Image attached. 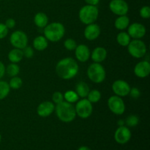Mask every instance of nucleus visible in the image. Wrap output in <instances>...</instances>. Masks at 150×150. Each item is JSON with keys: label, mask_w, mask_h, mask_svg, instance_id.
Returning a JSON list of instances; mask_svg holds the SVG:
<instances>
[{"label": "nucleus", "mask_w": 150, "mask_h": 150, "mask_svg": "<svg viewBox=\"0 0 150 150\" xmlns=\"http://www.w3.org/2000/svg\"><path fill=\"white\" fill-rule=\"evenodd\" d=\"M5 66L1 62H0V79L4 76V73H5Z\"/></svg>", "instance_id": "obj_38"}, {"label": "nucleus", "mask_w": 150, "mask_h": 150, "mask_svg": "<svg viewBox=\"0 0 150 150\" xmlns=\"http://www.w3.org/2000/svg\"><path fill=\"white\" fill-rule=\"evenodd\" d=\"M139 119L136 115H130L125 120V123L128 127H135L139 124Z\"/></svg>", "instance_id": "obj_30"}, {"label": "nucleus", "mask_w": 150, "mask_h": 150, "mask_svg": "<svg viewBox=\"0 0 150 150\" xmlns=\"http://www.w3.org/2000/svg\"><path fill=\"white\" fill-rule=\"evenodd\" d=\"M89 91H90V89H89L88 84L83 81H81L78 83L76 86V92L79 95V98H86Z\"/></svg>", "instance_id": "obj_22"}, {"label": "nucleus", "mask_w": 150, "mask_h": 150, "mask_svg": "<svg viewBox=\"0 0 150 150\" xmlns=\"http://www.w3.org/2000/svg\"><path fill=\"white\" fill-rule=\"evenodd\" d=\"M127 47L129 54L134 58L140 59L146 55V44L141 40L134 39L133 40L130 41Z\"/></svg>", "instance_id": "obj_6"}, {"label": "nucleus", "mask_w": 150, "mask_h": 150, "mask_svg": "<svg viewBox=\"0 0 150 150\" xmlns=\"http://www.w3.org/2000/svg\"><path fill=\"white\" fill-rule=\"evenodd\" d=\"M48 45V40L44 36H38L33 41V47L37 51H42L46 49Z\"/></svg>", "instance_id": "obj_19"}, {"label": "nucleus", "mask_w": 150, "mask_h": 150, "mask_svg": "<svg viewBox=\"0 0 150 150\" xmlns=\"http://www.w3.org/2000/svg\"><path fill=\"white\" fill-rule=\"evenodd\" d=\"M5 72L10 77H15L18 75L20 72V67L16 63H11L5 69Z\"/></svg>", "instance_id": "obj_25"}, {"label": "nucleus", "mask_w": 150, "mask_h": 150, "mask_svg": "<svg viewBox=\"0 0 150 150\" xmlns=\"http://www.w3.org/2000/svg\"><path fill=\"white\" fill-rule=\"evenodd\" d=\"M55 105L52 102L44 101L41 103L37 108V113L41 117H48L54 112Z\"/></svg>", "instance_id": "obj_15"}, {"label": "nucleus", "mask_w": 150, "mask_h": 150, "mask_svg": "<svg viewBox=\"0 0 150 150\" xmlns=\"http://www.w3.org/2000/svg\"><path fill=\"white\" fill-rule=\"evenodd\" d=\"M83 35L85 38L88 40H95L100 35V28L95 23L88 24L85 28Z\"/></svg>", "instance_id": "obj_16"}, {"label": "nucleus", "mask_w": 150, "mask_h": 150, "mask_svg": "<svg viewBox=\"0 0 150 150\" xmlns=\"http://www.w3.org/2000/svg\"><path fill=\"white\" fill-rule=\"evenodd\" d=\"M35 24L39 28H45L48 23V18L46 14L40 12L38 13L34 17Z\"/></svg>", "instance_id": "obj_20"}, {"label": "nucleus", "mask_w": 150, "mask_h": 150, "mask_svg": "<svg viewBox=\"0 0 150 150\" xmlns=\"http://www.w3.org/2000/svg\"><path fill=\"white\" fill-rule=\"evenodd\" d=\"M101 98V93L100 91L97 89L89 91V94L87 95V100L92 103H95L100 101Z\"/></svg>", "instance_id": "obj_28"}, {"label": "nucleus", "mask_w": 150, "mask_h": 150, "mask_svg": "<svg viewBox=\"0 0 150 150\" xmlns=\"http://www.w3.org/2000/svg\"><path fill=\"white\" fill-rule=\"evenodd\" d=\"M5 26H7V29H13V28L15 27L16 26V21L13 18H9L5 22Z\"/></svg>", "instance_id": "obj_37"}, {"label": "nucleus", "mask_w": 150, "mask_h": 150, "mask_svg": "<svg viewBox=\"0 0 150 150\" xmlns=\"http://www.w3.org/2000/svg\"><path fill=\"white\" fill-rule=\"evenodd\" d=\"M127 28V34L133 39H141L146 34V28L142 23H133Z\"/></svg>", "instance_id": "obj_13"}, {"label": "nucleus", "mask_w": 150, "mask_h": 150, "mask_svg": "<svg viewBox=\"0 0 150 150\" xmlns=\"http://www.w3.org/2000/svg\"><path fill=\"white\" fill-rule=\"evenodd\" d=\"M63 95H64V99L65 100V101L70 103H76L79 99V97L77 93L73 90L67 91Z\"/></svg>", "instance_id": "obj_26"}, {"label": "nucleus", "mask_w": 150, "mask_h": 150, "mask_svg": "<svg viewBox=\"0 0 150 150\" xmlns=\"http://www.w3.org/2000/svg\"><path fill=\"white\" fill-rule=\"evenodd\" d=\"M0 142H1V135H0Z\"/></svg>", "instance_id": "obj_42"}, {"label": "nucleus", "mask_w": 150, "mask_h": 150, "mask_svg": "<svg viewBox=\"0 0 150 150\" xmlns=\"http://www.w3.org/2000/svg\"><path fill=\"white\" fill-rule=\"evenodd\" d=\"M129 95H130L132 98L133 99H138L139 97L141 96V92L138 88L136 87H133V88H130V92H129Z\"/></svg>", "instance_id": "obj_35"}, {"label": "nucleus", "mask_w": 150, "mask_h": 150, "mask_svg": "<svg viewBox=\"0 0 150 150\" xmlns=\"http://www.w3.org/2000/svg\"><path fill=\"white\" fill-rule=\"evenodd\" d=\"M76 115L82 119H87L92 115L93 107L92 103L89 102L87 99L83 98L77 102L75 106Z\"/></svg>", "instance_id": "obj_7"}, {"label": "nucleus", "mask_w": 150, "mask_h": 150, "mask_svg": "<svg viewBox=\"0 0 150 150\" xmlns=\"http://www.w3.org/2000/svg\"><path fill=\"white\" fill-rule=\"evenodd\" d=\"M64 46L68 51H73L76 49V46H77V43L76 41L72 38H68L64 42Z\"/></svg>", "instance_id": "obj_31"}, {"label": "nucleus", "mask_w": 150, "mask_h": 150, "mask_svg": "<svg viewBox=\"0 0 150 150\" xmlns=\"http://www.w3.org/2000/svg\"><path fill=\"white\" fill-rule=\"evenodd\" d=\"M88 78L95 83H100L105 79V70L100 63L94 62L89 66L87 69Z\"/></svg>", "instance_id": "obj_5"}, {"label": "nucleus", "mask_w": 150, "mask_h": 150, "mask_svg": "<svg viewBox=\"0 0 150 150\" xmlns=\"http://www.w3.org/2000/svg\"><path fill=\"white\" fill-rule=\"evenodd\" d=\"M131 138V132L128 127L125 126H119L114 134L116 142L120 144H124L128 142Z\"/></svg>", "instance_id": "obj_12"}, {"label": "nucleus", "mask_w": 150, "mask_h": 150, "mask_svg": "<svg viewBox=\"0 0 150 150\" xmlns=\"http://www.w3.org/2000/svg\"><path fill=\"white\" fill-rule=\"evenodd\" d=\"M79 69V64L74 59L66 57L60 60L57 64L56 73L61 79L69 80L78 74Z\"/></svg>", "instance_id": "obj_1"}, {"label": "nucleus", "mask_w": 150, "mask_h": 150, "mask_svg": "<svg viewBox=\"0 0 150 150\" xmlns=\"http://www.w3.org/2000/svg\"><path fill=\"white\" fill-rule=\"evenodd\" d=\"M75 55L76 59L81 62H85L89 59L91 55L90 50L84 44H81L76 46L75 49Z\"/></svg>", "instance_id": "obj_17"}, {"label": "nucleus", "mask_w": 150, "mask_h": 150, "mask_svg": "<svg viewBox=\"0 0 150 150\" xmlns=\"http://www.w3.org/2000/svg\"><path fill=\"white\" fill-rule=\"evenodd\" d=\"M23 58V51L21 49L14 48L11 50L8 54V59L12 63H18L22 60Z\"/></svg>", "instance_id": "obj_23"}, {"label": "nucleus", "mask_w": 150, "mask_h": 150, "mask_svg": "<svg viewBox=\"0 0 150 150\" xmlns=\"http://www.w3.org/2000/svg\"><path fill=\"white\" fill-rule=\"evenodd\" d=\"M65 29L62 23L59 22H53L47 24L44 28V35L48 40L51 42H58L64 37Z\"/></svg>", "instance_id": "obj_3"}, {"label": "nucleus", "mask_w": 150, "mask_h": 150, "mask_svg": "<svg viewBox=\"0 0 150 150\" xmlns=\"http://www.w3.org/2000/svg\"><path fill=\"white\" fill-rule=\"evenodd\" d=\"M85 2L89 5H95L97 6V4H99L100 0H84Z\"/></svg>", "instance_id": "obj_39"}, {"label": "nucleus", "mask_w": 150, "mask_h": 150, "mask_svg": "<svg viewBox=\"0 0 150 150\" xmlns=\"http://www.w3.org/2000/svg\"><path fill=\"white\" fill-rule=\"evenodd\" d=\"M98 15L99 10L97 6L86 4L80 9L79 17L82 23L88 25L95 23L98 19Z\"/></svg>", "instance_id": "obj_4"}, {"label": "nucleus", "mask_w": 150, "mask_h": 150, "mask_svg": "<svg viewBox=\"0 0 150 150\" xmlns=\"http://www.w3.org/2000/svg\"><path fill=\"white\" fill-rule=\"evenodd\" d=\"M10 41L11 45L15 48H18V49L22 50L27 45V35L21 30L15 31L10 35Z\"/></svg>", "instance_id": "obj_8"}, {"label": "nucleus", "mask_w": 150, "mask_h": 150, "mask_svg": "<svg viewBox=\"0 0 150 150\" xmlns=\"http://www.w3.org/2000/svg\"><path fill=\"white\" fill-rule=\"evenodd\" d=\"M134 73L137 77L144 79L147 77L150 73V64L148 61L139 62L134 67Z\"/></svg>", "instance_id": "obj_14"}, {"label": "nucleus", "mask_w": 150, "mask_h": 150, "mask_svg": "<svg viewBox=\"0 0 150 150\" xmlns=\"http://www.w3.org/2000/svg\"><path fill=\"white\" fill-rule=\"evenodd\" d=\"M94 62L100 63L103 62L107 57V51L103 47H97L92 51L90 55Z\"/></svg>", "instance_id": "obj_18"}, {"label": "nucleus", "mask_w": 150, "mask_h": 150, "mask_svg": "<svg viewBox=\"0 0 150 150\" xmlns=\"http://www.w3.org/2000/svg\"><path fill=\"white\" fill-rule=\"evenodd\" d=\"M108 106L112 113L117 115H122L125 111V105L121 97L111 96L108 100Z\"/></svg>", "instance_id": "obj_9"}, {"label": "nucleus", "mask_w": 150, "mask_h": 150, "mask_svg": "<svg viewBox=\"0 0 150 150\" xmlns=\"http://www.w3.org/2000/svg\"><path fill=\"white\" fill-rule=\"evenodd\" d=\"M109 9L117 16H124L127 13L129 7L125 0H111L109 3Z\"/></svg>", "instance_id": "obj_10"}, {"label": "nucleus", "mask_w": 150, "mask_h": 150, "mask_svg": "<svg viewBox=\"0 0 150 150\" xmlns=\"http://www.w3.org/2000/svg\"><path fill=\"white\" fill-rule=\"evenodd\" d=\"M118 125H119V126H123L125 125V122H124V120H119V122H118Z\"/></svg>", "instance_id": "obj_40"}, {"label": "nucleus", "mask_w": 150, "mask_h": 150, "mask_svg": "<svg viewBox=\"0 0 150 150\" xmlns=\"http://www.w3.org/2000/svg\"><path fill=\"white\" fill-rule=\"evenodd\" d=\"M55 111L59 120L63 122H71L76 117L74 105L67 101H62L57 104Z\"/></svg>", "instance_id": "obj_2"}, {"label": "nucleus", "mask_w": 150, "mask_h": 150, "mask_svg": "<svg viewBox=\"0 0 150 150\" xmlns=\"http://www.w3.org/2000/svg\"><path fill=\"white\" fill-rule=\"evenodd\" d=\"M9 83L4 81H0V100H3L10 93Z\"/></svg>", "instance_id": "obj_27"}, {"label": "nucleus", "mask_w": 150, "mask_h": 150, "mask_svg": "<svg viewBox=\"0 0 150 150\" xmlns=\"http://www.w3.org/2000/svg\"><path fill=\"white\" fill-rule=\"evenodd\" d=\"M130 37L127 32H121L117 35V41L121 46L123 47H127L128 44L130 43Z\"/></svg>", "instance_id": "obj_24"}, {"label": "nucleus", "mask_w": 150, "mask_h": 150, "mask_svg": "<svg viewBox=\"0 0 150 150\" xmlns=\"http://www.w3.org/2000/svg\"><path fill=\"white\" fill-rule=\"evenodd\" d=\"M7 34H8V29L7 26L4 23H0V40L5 38Z\"/></svg>", "instance_id": "obj_36"}, {"label": "nucleus", "mask_w": 150, "mask_h": 150, "mask_svg": "<svg viewBox=\"0 0 150 150\" xmlns=\"http://www.w3.org/2000/svg\"><path fill=\"white\" fill-rule=\"evenodd\" d=\"M129 24H130V18L126 15L119 16L114 22V26L119 30H124L127 29Z\"/></svg>", "instance_id": "obj_21"}, {"label": "nucleus", "mask_w": 150, "mask_h": 150, "mask_svg": "<svg viewBox=\"0 0 150 150\" xmlns=\"http://www.w3.org/2000/svg\"><path fill=\"white\" fill-rule=\"evenodd\" d=\"M140 16L142 18L148 19L150 18V7L149 6H144L141 8L140 11Z\"/></svg>", "instance_id": "obj_32"}, {"label": "nucleus", "mask_w": 150, "mask_h": 150, "mask_svg": "<svg viewBox=\"0 0 150 150\" xmlns=\"http://www.w3.org/2000/svg\"><path fill=\"white\" fill-rule=\"evenodd\" d=\"M22 51H23V57H26L27 59L32 58L34 55V51L32 48V47L27 46V45L24 48L22 49Z\"/></svg>", "instance_id": "obj_34"}, {"label": "nucleus", "mask_w": 150, "mask_h": 150, "mask_svg": "<svg viewBox=\"0 0 150 150\" xmlns=\"http://www.w3.org/2000/svg\"><path fill=\"white\" fill-rule=\"evenodd\" d=\"M112 90L116 95L119 97H125L129 95L130 86L128 83L124 80H117L113 83Z\"/></svg>", "instance_id": "obj_11"}, {"label": "nucleus", "mask_w": 150, "mask_h": 150, "mask_svg": "<svg viewBox=\"0 0 150 150\" xmlns=\"http://www.w3.org/2000/svg\"><path fill=\"white\" fill-rule=\"evenodd\" d=\"M52 100L55 104L60 103L64 101V95L60 92H55L52 95Z\"/></svg>", "instance_id": "obj_33"}, {"label": "nucleus", "mask_w": 150, "mask_h": 150, "mask_svg": "<svg viewBox=\"0 0 150 150\" xmlns=\"http://www.w3.org/2000/svg\"><path fill=\"white\" fill-rule=\"evenodd\" d=\"M22 83L23 82H22V79L21 78L18 77V76H15V77H12V79H10L9 86L12 89H18L22 86Z\"/></svg>", "instance_id": "obj_29"}, {"label": "nucleus", "mask_w": 150, "mask_h": 150, "mask_svg": "<svg viewBox=\"0 0 150 150\" xmlns=\"http://www.w3.org/2000/svg\"><path fill=\"white\" fill-rule=\"evenodd\" d=\"M78 150H91L89 149V147H87V146H81V147L79 148Z\"/></svg>", "instance_id": "obj_41"}]
</instances>
